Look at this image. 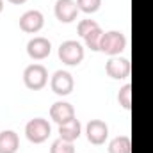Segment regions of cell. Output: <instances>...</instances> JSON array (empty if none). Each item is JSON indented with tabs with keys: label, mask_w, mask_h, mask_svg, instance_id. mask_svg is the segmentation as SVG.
I'll return each mask as SVG.
<instances>
[{
	"label": "cell",
	"mask_w": 153,
	"mask_h": 153,
	"mask_svg": "<svg viewBox=\"0 0 153 153\" xmlns=\"http://www.w3.org/2000/svg\"><path fill=\"white\" fill-rule=\"evenodd\" d=\"M4 11V0H0V13Z\"/></svg>",
	"instance_id": "obj_21"
},
{
	"label": "cell",
	"mask_w": 153,
	"mask_h": 153,
	"mask_svg": "<svg viewBox=\"0 0 153 153\" xmlns=\"http://www.w3.org/2000/svg\"><path fill=\"white\" fill-rule=\"evenodd\" d=\"M85 135H87V141L94 146H100L107 141L109 137V126L105 121L102 119H91L85 126Z\"/></svg>",
	"instance_id": "obj_6"
},
{
	"label": "cell",
	"mask_w": 153,
	"mask_h": 153,
	"mask_svg": "<svg viewBox=\"0 0 153 153\" xmlns=\"http://www.w3.org/2000/svg\"><path fill=\"white\" fill-rule=\"evenodd\" d=\"M130 61L128 59H125V57H119V55H116V57H111L109 61H107V64H105V71H107V75L111 76V78H114V80H123V78H126V76L130 75Z\"/></svg>",
	"instance_id": "obj_10"
},
{
	"label": "cell",
	"mask_w": 153,
	"mask_h": 153,
	"mask_svg": "<svg viewBox=\"0 0 153 153\" xmlns=\"http://www.w3.org/2000/svg\"><path fill=\"white\" fill-rule=\"evenodd\" d=\"M109 153H132V141L128 135H117L109 143Z\"/></svg>",
	"instance_id": "obj_14"
},
{
	"label": "cell",
	"mask_w": 153,
	"mask_h": 153,
	"mask_svg": "<svg viewBox=\"0 0 153 153\" xmlns=\"http://www.w3.org/2000/svg\"><path fill=\"white\" fill-rule=\"evenodd\" d=\"M48 82V71L43 64H30L23 71V84L30 91H39Z\"/></svg>",
	"instance_id": "obj_4"
},
{
	"label": "cell",
	"mask_w": 153,
	"mask_h": 153,
	"mask_svg": "<svg viewBox=\"0 0 153 153\" xmlns=\"http://www.w3.org/2000/svg\"><path fill=\"white\" fill-rule=\"evenodd\" d=\"M100 25L94 22V20H82L80 23H78V27H76V32H78V36L80 38H85L91 30H94V29H98Z\"/></svg>",
	"instance_id": "obj_19"
},
{
	"label": "cell",
	"mask_w": 153,
	"mask_h": 153,
	"mask_svg": "<svg viewBox=\"0 0 153 153\" xmlns=\"http://www.w3.org/2000/svg\"><path fill=\"white\" fill-rule=\"evenodd\" d=\"M7 2H11V4H14V5H22V4H25L27 0H7Z\"/></svg>",
	"instance_id": "obj_20"
},
{
	"label": "cell",
	"mask_w": 153,
	"mask_h": 153,
	"mask_svg": "<svg viewBox=\"0 0 153 153\" xmlns=\"http://www.w3.org/2000/svg\"><path fill=\"white\" fill-rule=\"evenodd\" d=\"M102 36H103V30L98 27V29H94V30H91L84 41H85V46L89 48V50H93V52H100V41H102Z\"/></svg>",
	"instance_id": "obj_15"
},
{
	"label": "cell",
	"mask_w": 153,
	"mask_h": 153,
	"mask_svg": "<svg viewBox=\"0 0 153 153\" xmlns=\"http://www.w3.org/2000/svg\"><path fill=\"white\" fill-rule=\"evenodd\" d=\"M117 103L125 111H130L132 109V85L130 84H125L119 89V93H117Z\"/></svg>",
	"instance_id": "obj_16"
},
{
	"label": "cell",
	"mask_w": 153,
	"mask_h": 153,
	"mask_svg": "<svg viewBox=\"0 0 153 153\" xmlns=\"http://www.w3.org/2000/svg\"><path fill=\"white\" fill-rule=\"evenodd\" d=\"M80 134H82V125H80V121L76 117H73L71 121H68L64 125H59V135H61L62 141L75 143L80 137Z\"/></svg>",
	"instance_id": "obj_12"
},
{
	"label": "cell",
	"mask_w": 153,
	"mask_h": 153,
	"mask_svg": "<svg viewBox=\"0 0 153 153\" xmlns=\"http://www.w3.org/2000/svg\"><path fill=\"white\" fill-rule=\"evenodd\" d=\"M50 153H75V146H73V143L62 141V139L59 137L57 141H53V143H52Z\"/></svg>",
	"instance_id": "obj_18"
},
{
	"label": "cell",
	"mask_w": 153,
	"mask_h": 153,
	"mask_svg": "<svg viewBox=\"0 0 153 153\" xmlns=\"http://www.w3.org/2000/svg\"><path fill=\"white\" fill-rule=\"evenodd\" d=\"M45 25V16L38 9H30L20 16V29L27 34H36Z\"/></svg>",
	"instance_id": "obj_7"
},
{
	"label": "cell",
	"mask_w": 153,
	"mask_h": 153,
	"mask_svg": "<svg viewBox=\"0 0 153 153\" xmlns=\"http://www.w3.org/2000/svg\"><path fill=\"white\" fill-rule=\"evenodd\" d=\"M20 148V137L14 130L0 132V153H16Z\"/></svg>",
	"instance_id": "obj_13"
},
{
	"label": "cell",
	"mask_w": 153,
	"mask_h": 153,
	"mask_svg": "<svg viewBox=\"0 0 153 153\" xmlns=\"http://www.w3.org/2000/svg\"><path fill=\"white\" fill-rule=\"evenodd\" d=\"M53 13H55V18L61 23H71V22H75L76 16H78L76 0H57L55 7H53Z\"/></svg>",
	"instance_id": "obj_8"
},
{
	"label": "cell",
	"mask_w": 153,
	"mask_h": 153,
	"mask_svg": "<svg viewBox=\"0 0 153 153\" xmlns=\"http://www.w3.org/2000/svg\"><path fill=\"white\" fill-rule=\"evenodd\" d=\"M76 5H78V11H82L85 14H93L100 9L102 0H76Z\"/></svg>",
	"instance_id": "obj_17"
},
{
	"label": "cell",
	"mask_w": 153,
	"mask_h": 153,
	"mask_svg": "<svg viewBox=\"0 0 153 153\" xmlns=\"http://www.w3.org/2000/svg\"><path fill=\"white\" fill-rule=\"evenodd\" d=\"M50 87H52V91L57 96H68V94H71V91L75 87V82H73L71 73H68L64 70H57L52 75V78H50Z\"/></svg>",
	"instance_id": "obj_5"
},
{
	"label": "cell",
	"mask_w": 153,
	"mask_h": 153,
	"mask_svg": "<svg viewBox=\"0 0 153 153\" xmlns=\"http://www.w3.org/2000/svg\"><path fill=\"white\" fill-rule=\"evenodd\" d=\"M50 132H52V126L46 119L43 117H34L30 119L27 125H25V135L27 139L32 143V144H41L45 143L48 137H50Z\"/></svg>",
	"instance_id": "obj_3"
},
{
	"label": "cell",
	"mask_w": 153,
	"mask_h": 153,
	"mask_svg": "<svg viewBox=\"0 0 153 153\" xmlns=\"http://www.w3.org/2000/svg\"><path fill=\"white\" fill-rule=\"evenodd\" d=\"M126 48V38L123 32L119 30H109V32H103L102 41H100V52L116 57L119 55L123 50Z\"/></svg>",
	"instance_id": "obj_2"
},
{
	"label": "cell",
	"mask_w": 153,
	"mask_h": 153,
	"mask_svg": "<svg viewBox=\"0 0 153 153\" xmlns=\"http://www.w3.org/2000/svg\"><path fill=\"white\" fill-rule=\"evenodd\" d=\"M52 52V43L43 36H36L27 43V55L34 61H43L50 55Z\"/></svg>",
	"instance_id": "obj_9"
},
{
	"label": "cell",
	"mask_w": 153,
	"mask_h": 153,
	"mask_svg": "<svg viewBox=\"0 0 153 153\" xmlns=\"http://www.w3.org/2000/svg\"><path fill=\"white\" fill-rule=\"evenodd\" d=\"M50 117L57 125H64V123H68L75 117V109L68 102H55L50 107Z\"/></svg>",
	"instance_id": "obj_11"
},
{
	"label": "cell",
	"mask_w": 153,
	"mask_h": 153,
	"mask_svg": "<svg viewBox=\"0 0 153 153\" xmlns=\"http://www.w3.org/2000/svg\"><path fill=\"white\" fill-rule=\"evenodd\" d=\"M57 55H59V59L64 64H68V66H78L84 61L85 52H84V46L78 41L68 39V41L61 43V46L57 50Z\"/></svg>",
	"instance_id": "obj_1"
}]
</instances>
